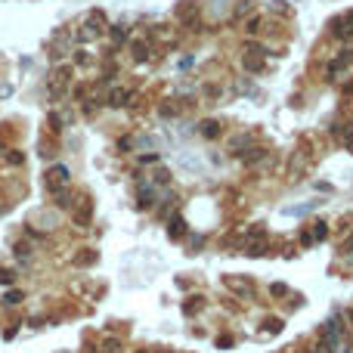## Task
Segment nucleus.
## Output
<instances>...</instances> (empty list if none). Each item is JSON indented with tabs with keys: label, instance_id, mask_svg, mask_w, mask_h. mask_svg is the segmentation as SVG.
I'll list each match as a JSON object with an SVG mask.
<instances>
[{
	"label": "nucleus",
	"instance_id": "nucleus-15",
	"mask_svg": "<svg viewBox=\"0 0 353 353\" xmlns=\"http://www.w3.org/2000/svg\"><path fill=\"white\" fill-rule=\"evenodd\" d=\"M137 353H158V350H137Z\"/></svg>",
	"mask_w": 353,
	"mask_h": 353
},
{
	"label": "nucleus",
	"instance_id": "nucleus-3",
	"mask_svg": "<svg viewBox=\"0 0 353 353\" xmlns=\"http://www.w3.org/2000/svg\"><path fill=\"white\" fill-rule=\"evenodd\" d=\"M84 25H87V28H90L93 34H96V37H99V34L105 31V28H108V25H105V16H102L99 10H93V13L87 16V22H84Z\"/></svg>",
	"mask_w": 353,
	"mask_h": 353
},
{
	"label": "nucleus",
	"instance_id": "nucleus-4",
	"mask_svg": "<svg viewBox=\"0 0 353 353\" xmlns=\"http://www.w3.org/2000/svg\"><path fill=\"white\" fill-rule=\"evenodd\" d=\"M331 134L338 137L344 146H353V121H347V124H334V127H331Z\"/></svg>",
	"mask_w": 353,
	"mask_h": 353
},
{
	"label": "nucleus",
	"instance_id": "nucleus-8",
	"mask_svg": "<svg viewBox=\"0 0 353 353\" xmlns=\"http://www.w3.org/2000/svg\"><path fill=\"white\" fill-rule=\"evenodd\" d=\"M245 31L248 34H260V31H264V16H251L245 22Z\"/></svg>",
	"mask_w": 353,
	"mask_h": 353
},
{
	"label": "nucleus",
	"instance_id": "nucleus-5",
	"mask_svg": "<svg viewBox=\"0 0 353 353\" xmlns=\"http://www.w3.org/2000/svg\"><path fill=\"white\" fill-rule=\"evenodd\" d=\"M226 285H229L236 294H242V297H251V294H254V288H251L248 282H242V279H232V276L226 279Z\"/></svg>",
	"mask_w": 353,
	"mask_h": 353
},
{
	"label": "nucleus",
	"instance_id": "nucleus-9",
	"mask_svg": "<svg viewBox=\"0 0 353 353\" xmlns=\"http://www.w3.org/2000/svg\"><path fill=\"white\" fill-rule=\"evenodd\" d=\"M201 134H204V137H220V124H217V121H204V124H201Z\"/></svg>",
	"mask_w": 353,
	"mask_h": 353
},
{
	"label": "nucleus",
	"instance_id": "nucleus-13",
	"mask_svg": "<svg viewBox=\"0 0 353 353\" xmlns=\"http://www.w3.org/2000/svg\"><path fill=\"white\" fill-rule=\"evenodd\" d=\"M19 301H22V291H10L7 294V304H19Z\"/></svg>",
	"mask_w": 353,
	"mask_h": 353
},
{
	"label": "nucleus",
	"instance_id": "nucleus-10",
	"mask_svg": "<svg viewBox=\"0 0 353 353\" xmlns=\"http://www.w3.org/2000/svg\"><path fill=\"white\" fill-rule=\"evenodd\" d=\"M102 353H121V341H115V338L105 341V344H102Z\"/></svg>",
	"mask_w": 353,
	"mask_h": 353
},
{
	"label": "nucleus",
	"instance_id": "nucleus-14",
	"mask_svg": "<svg viewBox=\"0 0 353 353\" xmlns=\"http://www.w3.org/2000/svg\"><path fill=\"white\" fill-rule=\"evenodd\" d=\"M13 279H16L13 270H0V282H13Z\"/></svg>",
	"mask_w": 353,
	"mask_h": 353
},
{
	"label": "nucleus",
	"instance_id": "nucleus-16",
	"mask_svg": "<svg viewBox=\"0 0 353 353\" xmlns=\"http://www.w3.org/2000/svg\"><path fill=\"white\" fill-rule=\"evenodd\" d=\"M158 353H171V350H158Z\"/></svg>",
	"mask_w": 353,
	"mask_h": 353
},
{
	"label": "nucleus",
	"instance_id": "nucleus-1",
	"mask_svg": "<svg viewBox=\"0 0 353 353\" xmlns=\"http://www.w3.org/2000/svg\"><path fill=\"white\" fill-rule=\"evenodd\" d=\"M47 186H50V192L59 189V186H68V167H62V164L50 167L47 171Z\"/></svg>",
	"mask_w": 353,
	"mask_h": 353
},
{
	"label": "nucleus",
	"instance_id": "nucleus-6",
	"mask_svg": "<svg viewBox=\"0 0 353 353\" xmlns=\"http://www.w3.org/2000/svg\"><path fill=\"white\" fill-rule=\"evenodd\" d=\"M195 13H198V4H195V0H183V7H177V16L186 19V22H189V19H195Z\"/></svg>",
	"mask_w": 353,
	"mask_h": 353
},
{
	"label": "nucleus",
	"instance_id": "nucleus-2",
	"mask_svg": "<svg viewBox=\"0 0 353 353\" xmlns=\"http://www.w3.org/2000/svg\"><path fill=\"white\" fill-rule=\"evenodd\" d=\"M134 96V93H130L127 87H108V93H105V105H127V99Z\"/></svg>",
	"mask_w": 353,
	"mask_h": 353
},
{
	"label": "nucleus",
	"instance_id": "nucleus-7",
	"mask_svg": "<svg viewBox=\"0 0 353 353\" xmlns=\"http://www.w3.org/2000/svg\"><path fill=\"white\" fill-rule=\"evenodd\" d=\"M130 56H134V59H146V56H149V44L146 41H130Z\"/></svg>",
	"mask_w": 353,
	"mask_h": 353
},
{
	"label": "nucleus",
	"instance_id": "nucleus-12",
	"mask_svg": "<svg viewBox=\"0 0 353 353\" xmlns=\"http://www.w3.org/2000/svg\"><path fill=\"white\" fill-rule=\"evenodd\" d=\"M124 37H127V31H124V28H111V41H115V44H121Z\"/></svg>",
	"mask_w": 353,
	"mask_h": 353
},
{
	"label": "nucleus",
	"instance_id": "nucleus-11",
	"mask_svg": "<svg viewBox=\"0 0 353 353\" xmlns=\"http://www.w3.org/2000/svg\"><path fill=\"white\" fill-rule=\"evenodd\" d=\"M273 10L276 13H291V7L285 4V0H273Z\"/></svg>",
	"mask_w": 353,
	"mask_h": 353
}]
</instances>
